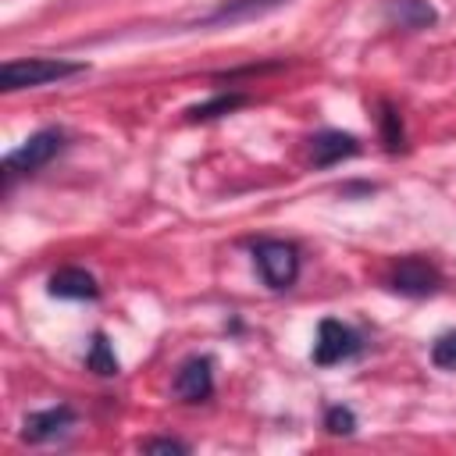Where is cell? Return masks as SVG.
I'll return each instance as SVG.
<instances>
[{"instance_id": "6da1fadb", "label": "cell", "mask_w": 456, "mask_h": 456, "mask_svg": "<svg viewBox=\"0 0 456 456\" xmlns=\"http://www.w3.org/2000/svg\"><path fill=\"white\" fill-rule=\"evenodd\" d=\"M82 71H86L82 61H53V57L4 61L0 86L7 93H14V89H36V86H46V82H57V78H71V75H82Z\"/></svg>"}, {"instance_id": "7a4b0ae2", "label": "cell", "mask_w": 456, "mask_h": 456, "mask_svg": "<svg viewBox=\"0 0 456 456\" xmlns=\"http://www.w3.org/2000/svg\"><path fill=\"white\" fill-rule=\"evenodd\" d=\"M61 150H64V132H61V128H39L36 135H28L18 150H11V153L4 157V185L11 189V182H14L18 175L39 171V167L50 164Z\"/></svg>"}, {"instance_id": "3957f363", "label": "cell", "mask_w": 456, "mask_h": 456, "mask_svg": "<svg viewBox=\"0 0 456 456\" xmlns=\"http://www.w3.org/2000/svg\"><path fill=\"white\" fill-rule=\"evenodd\" d=\"M253 260L264 274V281L271 289H292L296 285V274H299V253L292 242H281V239H260L253 246Z\"/></svg>"}, {"instance_id": "277c9868", "label": "cell", "mask_w": 456, "mask_h": 456, "mask_svg": "<svg viewBox=\"0 0 456 456\" xmlns=\"http://www.w3.org/2000/svg\"><path fill=\"white\" fill-rule=\"evenodd\" d=\"M360 353V335L335 321V317H324L317 324V342H314V363L317 367H331V363H342V360H353Z\"/></svg>"}, {"instance_id": "5b68a950", "label": "cell", "mask_w": 456, "mask_h": 456, "mask_svg": "<svg viewBox=\"0 0 456 456\" xmlns=\"http://www.w3.org/2000/svg\"><path fill=\"white\" fill-rule=\"evenodd\" d=\"M388 289L420 299V296H435V292L442 289V278H438V271H435L428 260L406 256V260H399V264L388 271Z\"/></svg>"}, {"instance_id": "8992f818", "label": "cell", "mask_w": 456, "mask_h": 456, "mask_svg": "<svg viewBox=\"0 0 456 456\" xmlns=\"http://www.w3.org/2000/svg\"><path fill=\"white\" fill-rule=\"evenodd\" d=\"M214 392V360L210 356H192L178 367L175 374V395L182 403H203Z\"/></svg>"}, {"instance_id": "52a82bcc", "label": "cell", "mask_w": 456, "mask_h": 456, "mask_svg": "<svg viewBox=\"0 0 456 456\" xmlns=\"http://www.w3.org/2000/svg\"><path fill=\"white\" fill-rule=\"evenodd\" d=\"M71 424H75L71 406L36 410V413H28V417H25V424H21V438H25V442H50V438L64 435Z\"/></svg>"}, {"instance_id": "ba28073f", "label": "cell", "mask_w": 456, "mask_h": 456, "mask_svg": "<svg viewBox=\"0 0 456 456\" xmlns=\"http://www.w3.org/2000/svg\"><path fill=\"white\" fill-rule=\"evenodd\" d=\"M356 153H360L356 135L338 132V128H324V132H317V135L310 139V157H314L317 167H331V164H338L342 157H356Z\"/></svg>"}, {"instance_id": "9c48e42d", "label": "cell", "mask_w": 456, "mask_h": 456, "mask_svg": "<svg viewBox=\"0 0 456 456\" xmlns=\"http://www.w3.org/2000/svg\"><path fill=\"white\" fill-rule=\"evenodd\" d=\"M46 289L57 299H96L100 296L96 278L89 271H82V267H61V271H53L50 281H46Z\"/></svg>"}, {"instance_id": "30bf717a", "label": "cell", "mask_w": 456, "mask_h": 456, "mask_svg": "<svg viewBox=\"0 0 456 456\" xmlns=\"http://www.w3.org/2000/svg\"><path fill=\"white\" fill-rule=\"evenodd\" d=\"M388 18L399 28H428L435 25V7L428 0H388Z\"/></svg>"}, {"instance_id": "8fae6325", "label": "cell", "mask_w": 456, "mask_h": 456, "mask_svg": "<svg viewBox=\"0 0 456 456\" xmlns=\"http://www.w3.org/2000/svg\"><path fill=\"white\" fill-rule=\"evenodd\" d=\"M285 0H228L221 4L214 14L203 18V25H221V21H239V18H253V14H264L271 7H278Z\"/></svg>"}, {"instance_id": "7c38bea8", "label": "cell", "mask_w": 456, "mask_h": 456, "mask_svg": "<svg viewBox=\"0 0 456 456\" xmlns=\"http://www.w3.org/2000/svg\"><path fill=\"white\" fill-rule=\"evenodd\" d=\"M86 367H89L93 374H100V378H114V374L121 370V363H118V356H114V349H110V342H107L103 331L93 335L89 353H86Z\"/></svg>"}, {"instance_id": "4fadbf2b", "label": "cell", "mask_w": 456, "mask_h": 456, "mask_svg": "<svg viewBox=\"0 0 456 456\" xmlns=\"http://www.w3.org/2000/svg\"><path fill=\"white\" fill-rule=\"evenodd\" d=\"M242 103H246V96H242V93H221V96H214V100H207V103L189 107V110H185V118H189V121H210V118L232 114V110H235V107H242Z\"/></svg>"}, {"instance_id": "5bb4252c", "label": "cell", "mask_w": 456, "mask_h": 456, "mask_svg": "<svg viewBox=\"0 0 456 456\" xmlns=\"http://www.w3.org/2000/svg\"><path fill=\"white\" fill-rule=\"evenodd\" d=\"M431 363L442 370H456V331H445L431 342Z\"/></svg>"}, {"instance_id": "9a60e30c", "label": "cell", "mask_w": 456, "mask_h": 456, "mask_svg": "<svg viewBox=\"0 0 456 456\" xmlns=\"http://www.w3.org/2000/svg\"><path fill=\"white\" fill-rule=\"evenodd\" d=\"M381 139H385V146L395 153V150H403V121H399V114H395V107H381Z\"/></svg>"}, {"instance_id": "2e32d148", "label": "cell", "mask_w": 456, "mask_h": 456, "mask_svg": "<svg viewBox=\"0 0 456 456\" xmlns=\"http://www.w3.org/2000/svg\"><path fill=\"white\" fill-rule=\"evenodd\" d=\"M324 428H328L331 435H353V431H356V413H353L349 406H328Z\"/></svg>"}, {"instance_id": "e0dca14e", "label": "cell", "mask_w": 456, "mask_h": 456, "mask_svg": "<svg viewBox=\"0 0 456 456\" xmlns=\"http://www.w3.org/2000/svg\"><path fill=\"white\" fill-rule=\"evenodd\" d=\"M142 449L146 452H189V445L178 438H150V442H142Z\"/></svg>"}]
</instances>
